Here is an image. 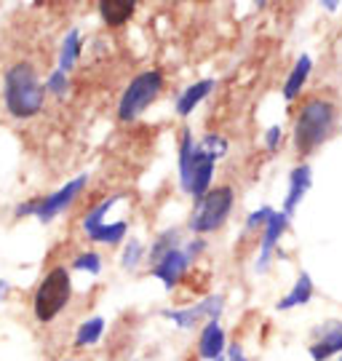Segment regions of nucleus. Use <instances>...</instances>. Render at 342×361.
<instances>
[{
  "label": "nucleus",
  "mask_w": 342,
  "mask_h": 361,
  "mask_svg": "<svg viewBox=\"0 0 342 361\" xmlns=\"http://www.w3.org/2000/svg\"><path fill=\"white\" fill-rule=\"evenodd\" d=\"M3 104L16 121L35 118L46 104V83L30 62H13L3 73Z\"/></svg>",
  "instance_id": "f257e3e1"
},
{
  "label": "nucleus",
  "mask_w": 342,
  "mask_h": 361,
  "mask_svg": "<svg viewBox=\"0 0 342 361\" xmlns=\"http://www.w3.org/2000/svg\"><path fill=\"white\" fill-rule=\"evenodd\" d=\"M337 123V107L324 97H313L300 107L294 118V147L300 155L316 153L326 142Z\"/></svg>",
  "instance_id": "f03ea898"
},
{
  "label": "nucleus",
  "mask_w": 342,
  "mask_h": 361,
  "mask_svg": "<svg viewBox=\"0 0 342 361\" xmlns=\"http://www.w3.org/2000/svg\"><path fill=\"white\" fill-rule=\"evenodd\" d=\"M214 166L216 158H212L193 140L190 129H182V137H179V188L188 195H193V201H198L212 190Z\"/></svg>",
  "instance_id": "7ed1b4c3"
},
{
  "label": "nucleus",
  "mask_w": 342,
  "mask_h": 361,
  "mask_svg": "<svg viewBox=\"0 0 342 361\" xmlns=\"http://www.w3.org/2000/svg\"><path fill=\"white\" fill-rule=\"evenodd\" d=\"M70 300H73V276H70V268L54 265L40 279V284L35 286V295H32V316H35V322H56L64 313V308L70 305Z\"/></svg>",
  "instance_id": "20e7f679"
},
{
  "label": "nucleus",
  "mask_w": 342,
  "mask_h": 361,
  "mask_svg": "<svg viewBox=\"0 0 342 361\" xmlns=\"http://www.w3.org/2000/svg\"><path fill=\"white\" fill-rule=\"evenodd\" d=\"M236 207V190L230 185H219L212 188L209 193L195 201L193 214L188 219V228L195 235H206V233H216L219 228H225V222L233 214Z\"/></svg>",
  "instance_id": "39448f33"
},
{
  "label": "nucleus",
  "mask_w": 342,
  "mask_h": 361,
  "mask_svg": "<svg viewBox=\"0 0 342 361\" xmlns=\"http://www.w3.org/2000/svg\"><path fill=\"white\" fill-rule=\"evenodd\" d=\"M164 91V73L161 70H142L140 75H134L128 80V86L121 94V102H118V118L123 123H131L150 107Z\"/></svg>",
  "instance_id": "423d86ee"
},
{
  "label": "nucleus",
  "mask_w": 342,
  "mask_h": 361,
  "mask_svg": "<svg viewBox=\"0 0 342 361\" xmlns=\"http://www.w3.org/2000/svg\"><path fill=\"white\" fill-rule=\"evenodd\" d=\"M225 313V297L222 295H209L198 300L195 305H188V308H166L161 310V316L169 319V322L179 326V329H195L206 322H219Z\"/></svg>",
  "instance_id": "0eeeda50"
},
{
  "label": "nucleus",
  "mask_w": 342,
  "mask_h": 361,
  "mask_svg": "<svg viewBox=\"0 0 342 361\" xmlns=\"http://www.w3.org/2000/svg\"><path fill=\"white\" fill-rule=\"evenodd\" d=\"M86 185H89V174H80V177L70 180L64 188H59V190H54V193H49V195H40L35 219H40V222H51L54 217H59L64 209L73 207V201L86 190Z\"/></svg>",
  "instance_id": "6e6552de"
},
{
  "label": "nucleus",
  "mask_w": 342,
  "mask_h": 361,
  "mask_svg": "<svg viewBox=\"0 0 342 361\" xmlns=\"http://www.w3.org/2000/svg\"><path fill=\"white\" fill-rule=\"evenodd\" d=\"M307 356L313 361H329L342 356V322L329 319L313 329V343L307 345Z\"/></svg>",
  "instance_id": "1a4fd4ad"
},
{
  "label": "nucleus",
  "mask_w": 342,
  "mask_h": 361,
  "mask_svg": "<svg viewBox=\"0 0 342 361\" xmlns=\"http://www.w3.org/2000/svg\"><path fill=\"white\" fill-rule=\"evenodd\" d=\"M289 222L292 219L286 217L283 212H273L270 219L265 222V228H262V238H259V257H257V273H265L270 268V259L276 255V249H279V241L283 238V233L289 231Z\"/></svg>",
  "instance_id": "9d476101"
},
{
  "label": "nucleus",
  "mask_w": 342,
  "mask_h": 361,
  "mask_svg": "<svg viewBox=\"0 0 342 361\" xmlns=\"http://www.w3.org/2000/svg\"><path fill=\"white\" fill-rule=\"evenodd\" d=\"M190 265H193L190 257H188L185 249L179 246V249H174V252H169V255H164V257L158 259L150 268V273H152V279H158V281L164 284V289L171 292V289L179 286V281L185 279V273H188Z\"/></svg>",
  "instance_id": "9b49d317"
},
{
  "label": "nucleus",
  "mask_w": 342,
  "mask_h": 361,
  "mask_svg": "<svg viewBox=\"0 0 342 361\" xmlns=\"http://www.w3.org/2000/svg\"><path fill=\"white\" fill-rule=\"evenodd\" d=\"M310 185H313V169L307 166V164L294 166L292 174H289V190H286V198H283V209H281L289 219L294 217V212H297L300 204L305 201Z\"/></svg>",
  "instance_id": "f8f14e48"
},
{
  "label": "nucleus",
  "mask_w": 342,
  "mask_h": 361,
  "mask_svg": "<svg viewBox=\"0 0 342 361\" xmlns=\"http://www.w3.org/2000/svg\"><path fill=\"white\" fill-rule=\"evenodd\" d=\"M228 350V337L219 322H206L198 335V359L203 361H214L219 356H225Z\"/></svg>",
  "instance_id": "ddd939ff"
},
{
  "label": "nucleus",
  "mask_w": 342,
  "mask_h": 361,
  "mask_svg": "<svg viewBox=\"0 0 342 361\" xmlns=\"http://www.w3.org/2000/svg\"><path fill=\"white\" fill-rule=\"evenodd\" d=\"M313 295H316V286H313V279H310V273H300L297 276V281H294V286L286 292V295L281 297L279 302H276V310H281V313H286V310L292 308H300V305H307L310 300H313Z\"/></svg>",
  "instance_id": "4468645a"
},
{
  "label": "nucleus",
  "mask_w": 342,
  "mask_h": 361,
  "mask_svg": "<svg viewBox=\"0 0 342 361\" xmlns=\"http://www.w3.org/2000/svg\"><path fill=\"white\" fill-rule=\"evenodd\" d=\"M214 80L212 78H203V80H198V83H193V86H188V89L182 91L177 97V116L179 118H188L193 116V110L198 107V104L214 91Z\"/></svg>",
  "instance_id": "2eb2a0df"
},
{
  "label": "nucleus",
  "mask_w": 342,
  "mask_h": 361,
  "mask_svg": "<svg viewBox=\"0 0 342 361\" xmlns=\"http://www.w3.org/2000/svg\"><path fill=\"white\" fill-rule=\"evenodd\" d=\"M140 0H99V16L107 27H123L137 11Z\"/></svg>",
  "instance_id": "dca6fc26"
},
{
  "label": "nucleus",
  "mask_w": 342,
  "mask_h": 361,
  "mask_svg": "<svg viewBox=\"0 0 342 361\" xmlns=\"http://www.w3.org/2000/svg\"><path fill=\"white\" fill-rule=\"evenodd\" d=\"M310 73H313V59H310L307 54H300V59L294 62L292 73H289L286 83H283V99H286V102H294V99L300 97V91L305 89Z\"/></svg>",
  "instance_id": "f3484780"
},
{
  "label": "nucleus",
  "mask_w": 342,
  "mask_h": 361,
  "mask_svg": "<svg viewBox=\"0 0 342 361\" xmlns=\"http://www.w3.org/2000/svg\"><path fill=\"white\" fill-rule=\"evenodd\" d=\"M128 235V222L126 219H115V222H102L99 228H94L91 233H86V238L94 244L102 246H118L123 244V238Z\"/></svg>",
  "instance_id": "a211bd4d"
},
{
  "label": "nucleus",
  "mask_w": 342,
  "mask_h": 361,
  "mask_svg": "<svg viewBox=\"0 0 342 361\" xmlns=\"http://www.w3.org/2000/svg\"><path fill=\"white\" fill-rule=\"evenodd\" d=\"M118 201H123V193L107 195V198H102L99 204L91 209V212H86V217L80 219V228H83V233H91L94 228H99L102 222H107V214L113 212Z\"/></svg>",
  "instance_id": "6ab92c4d"
},
{
  "label": "nucleus",
  "mask_w": 342,
  "mask_h": 361,
  "mask_svg": "<svg viewBox=\"0 0 342 361\" xmlns=\"http://www.w3.org/2000/svg\"><path fill=\"white\" fill-rule=\"evenodd\" d=\"M83 51V40H80V30H70L62 40V49H59V70L62 73H70L73 67H75L78 56Z\"/></svg>",
  "instance_id": "aec40b11"
},
{
  "label": "nucleus",
  "mask_w": 342,
  "mask_h": 361,
  "mask_svg": "<svg viewBox=\"0 0 342 361\" xmlns=\"http://www.w3.org/2000/svg\"><path fill=\"white\" fill-rule=\"evenodd\" d=\"M104 319L102 316H91V319H86V322H80V326H78L75 332V348H91V345H97L102 340V335H104Z\"/></svg>",
  "instance_id": "412c9836"
},
{
  "label": "nucleus",
  "mask_w": 342,
  "mask_h": 361,
  "mask_svg": "<svg viewBox=\"0 0 342 361\" xmlns=\"http://www.w3.org/2000/svg\"><path fill=\"white\" fill-rule=\"evenodd\" d=\"M179 246H182V235H179L177 228H171V231H164L161 235H155V241L150 244V252H147V265L152 268L164 255L174 252V249H179Z\"/></svg>",
  "instance_id": "4be33fe9"
},
{
  "label": "nucleus",
  "mask_w": 342,
  "mask_h": 361,
  "mask_svg": "<svg viewBox=\"0 0 342 361\" xmlns=\"http://www.w3.org/2000/svg\"><path fill=\"white\" fill-rule=\"evenodd\" d=\"M142 262H147V249H145L140 238H128V244L123 246V255H121V268L134 273Z\"/></svg>",
  "instance_id": "5701e85b"
},
{
  "label": "nucleus",
  "mask_w": 342,
  "mask_h": 361,
  "mask_svg": "<svg viewBox=\"0 0 342 361\" xmlns=\"http://www.w3.org/2000/svg\"><path fill=\"white\" fill-rule=\"evenodd\" d=\"M73 271L89 273V276H99V273H102L99 252H80V255L73 259Z\"/></svg>",
  "instance_id": "b1692460"
},
{
  "label": "nucleus",
  "mask_w": 342,
  "mask_h": 361,
  "mask_svg": "<svg viewBox=\"0 0 342 361\" xmlns=\"http://www.w3.org/2000/svg\"><path fill=\"white\" fill-rule=\"evenodd\" d=\"M67 91H70V75L56 67V70L46 78V94H54L56 99H64V97H67Z\"/></svg>",
  "instance_id": "393cba45"
},
{
  "label": "nucleus",
  "mask_w": 342,
  "mask_h": 361,
  "mask_svg": "<svg viewBox=\"0 0 342 361\" xmlns=\"http://www.w3.org/2000/svg\"><path fill=\"white\" fill-rule=\"evenodd\" d=\"M198 145H201L203 150L212 155V158H216V161H219L222 155L228 153V140H225L222 134H206V137H203Z\"/></svg>",
  "instance_id": "a878e982"
},
{
  "label": "nucleus",
  "mask_w": 342,
  "mask_h": 361,
  "mask_svg": "<svg viewBox=\"0 0 342 361\" xmlns=\"http://www.w3.org/2000/svg\"><path fill=\"white\" fill-rule=\"evenodd\" d=\"M273 212H276L273 207H259V209H254L252 214L246 217V225H243V231H246V233L262 231V228H265V222L270 219V214H273Z\"/></svg>",
  "instance_id": "bb28decb"
},
{
  "label": "nucleus",
  "mask_w": 342,
  "mask_h": 361,
  "mask_svg": "<svg viewBox=\"0 0 342 361\" xmlns=\"http://www.w3.org/2000/svg\"><path fill=\"white\" fill-rule=\"evenodd\" d=\"M206 246H209V244H206V238H201V235H193V241L182 244V249H185V255L190 257V262H195V259L206 252Z\"/></svg>",
  "instance_id": "cd10ccee"
},
{
  "label": "nucleus",
  "mask_w": 342,
  "mask_h": 361,
  "mask_svg": "<svg viewBox=\"0 0 342 361\" xmlns=\"http://www.w3.org/2000/svg\"><path fill=\"white\" fill-rule=\"evenodd\" d=\"M38 204H40V195H38V198H30V201H22L19 207L13 209V217H16V219L35 217V212H38Z\"/></svg>",
  "instance_id": "c85d7f7f"
},
{
  "label": "nucleus",
  "mask_w": 342,
  "mask_h": 361,
  "mask_svg": "<svg viewBox=\"0 0 342 361\" xmlns=\"http://www.w3.org/2000/svg\"><path fill=\"white\" fill-rule=\"evenodd\" d=\"M281 142H283V129H281V126H270V129L265 131V147L270 153H276L281 147Z\"/></svg>",
  "instance_id": "c756f323"
},
{
  "label": "nucleus",
  "mask_w": 342,
  "mask_h": 361,
  "mask_svg": "<svg viewBox=\"0 0 342 361\" xmlns=\"http://www.w3.org/2000/svg\"><path fill=\"white\" fill-rule=\"evenodd\" d=\"M225 361H249V356H246L241 343H230L228 350H225Z\"/></svg>",
  "instance_id": "7c9ffc66"
},
{
  "label": "nucleus",
  "mask_w": 342,
  "mask_h": 361,
  "mask_svg": "<svg viewBox=\"0 0 342 361\" xmlns=\"http://www.w3.org/2000/svg\"><path fill=\"white\" fill-rule=\"evenodd\" d=\"M321 8H326L329 13H334L340 8V0H321Z\"/></svg>",
  "instance_id": "2f4dec72"
},
{
  "label": "nucleus",
  "mask_w": 342,
  "mask_h": 361,
  "mask_svg": "<svg viewBox=\"0 0 342 361\" xmlns=\"http://www.w3.org/2000/svg\"><path fill=\"white\" fill-rule=\"evenodd\" d=\"M8 289H11V284H8L6 279H0V302L6 300V295H8Z\"/></svg>",
  "instance_id": "473e14b6"
},
{
  "label": "nucleus",
  "mask_w": 342,
  "mask_h": 361,
  "mask_svg": "<svg viewBox=\"0 0 342 361\" xmlns=\"http://www.w3.org/2000/svg\"><path fill=\"white\" fill-rule=\"evenodd\" d=\"M254 6H257V8H265L267 0H254Z\"/></svg>",
  "instance_id": "72a5a7b5"
},
{
  "label": "nucleus",
  "mask_w": 342,
  "mask_h": 361,
  "mask_svg": "<svg viewBox=\"0 0 342 361\" xmlns=\"http://www.w3.org/2000/svg\"><path fill=\"white\" fill-rule=\"evenodd\" d=\"M62 361H80V359H62Z\"/></svg>",
  "instance_id": "f704fd0d"
},
{
  "label": "nucleus",
  "mask_w": 342,
  "mask_h": 361,
  "mask_svg": "<svg viewBox=\"0 0 342 361\" xmlns=\"http://www.w3.org/2000/svg\"><path fill=\"white\" fill-rule=\"evenodd\" d=\"M214 361H225V356H219V359H214Z\"/></svg>",
  "instance_id": "c9c22d12"
}]
</instances>
